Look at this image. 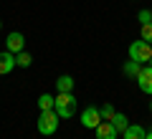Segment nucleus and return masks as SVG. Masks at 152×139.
I'll return each instance as SVG.
<instances>
[{"label":"nucleus","instance_id":"nucleus-5","mask_svg":"<svg viewBox=\"0 0 152 139\" xmlns=\"http://www.w3.org/2000/svg\"><path fill=\"white\" fill-rule=\"evenodd\" d=\"M5 48L10 51V53H20L23 48H26V36H23V33H10V36L5 38Z\"/></svg>","mask_w":152,"mask_h":139},{"label":"nucleus","instance_id":"nucleus-15","mask_svg":"<svg viewBox=\"0 0 152 139\" xmlns=\"http://www.w3.org/2000/svg\"><path fill=\"white\" fill-rule=\"evenodd\" d=\"M99 114H102V122H112V116L117 111H114L112 104H102V106H99Z\"/></svg>","mask_w":152,"mask_h":139},{"label":"nucleus","instance_id":"nucleus-1","mask_svg":"<svg viewBox=\"0 0 152 139\" xmlns=\"http://www.w3.org/2000/svg\"><path fill=\"white\" fill-rule=\"evenodd\" d=\"M56 114H58L61 119H71L76 114V96L74 91H69V94H56Z\"/></svg>","mask_w":152,"mask_h":139},{"label":"nucleus","instance_id":"nucleus-14","mask_svg":"<svg viewBox=\"0 0 152 139\" xmlns=\"http://www.w3.org/2000/svg\"><path fill=\"white\" fill-rule=\"evenodd\" d=\"M31 63H33L31 53H26V51H20V53H15V66H18V68H28Z\"/></svg>","mask_w":152,"mask_h":139},{"label":"nucleus","instance_id":"nucleus-19","mask_svg":"<svg viewBox=\"0 0 152 139\" xmlns=\"http://www.w3.org/2000/svg\"><path fill=\"white\" fill-rule=\"evenodd\" d=\"M0 28H3V20H0Z\"/></svg>","mask_w":152,"mask_h":139},{"label":"nucleus","instance_id":"nucleus-21","mask_svg":"<svg viewBox=\"0 0 152 139\" xmlns=\"http://www.w3.org/2000/svg\"><path fill=\"white\" fill-rule=\"evenodd\" d=\"M150 109H152V101H150Z\"/></svg>","mask_w":152,"mask_h":139},{"label":"nucleus","instance_id":"nucleus-12","mask_svg":"<svg viewBox=\"0 0 152 139\" xmlns=\"http://www.w3.org/2000/svg\"><path fill=\"white\" fill-rule=\"evenodd\" d=\"M112 127L117 129V132H124V129L129 127V119H127L124 114H119V111H117V114L112 116Z\"/></svg>","mask_w":152,"mask_h":139},{"label":"nucleus","instance_id":"nucleus-11","mask_svg":"<svg viewBox=\"0 0 152 139\" xmlns=\"http://www.w3.org/2000/svg\"><path fill=\"white\" fill-rule=\"evenodd\" d=\"M53 106H56V96H51V94H41L38 96V109L41 111H51Z\"/></svg>","mask_w":152,"mask_h":139},{"label":"nucleus","instance_id":"nucleus-16","mask_svg":"<svg viewBox=\"0 0 152 139\" xmlns=\"http://www.w3.org/2000/svg\"><path fill=\"white\" fill-rule=\"evenodd\" d=\"M142 41H147V43H152V23H145L142 25Z\"/></svg>","mask_w":152,"mask_h":139},{"label":"nucleus","instance_id":"nucleus-6","mask_svg":"<svg viewBox=\"0 0 152 139\" xmlns=\"http://www.w3.org/2000/svg\"><path fill=\"white\" fill-rule=\"evenodd\" d=\"M134 81H137V86H140L145 94H150V96H152V66H145Z\"/></svg>","mask_w":152,"mask_h":139},{"label":"nucleus","instance_id":"nucleus-8","mask_svg":"<svg viewBox=\"0 0 152 139\" xmlns=\"http://www.w3.org/2000/svg\"><path fill=\"white\" fill-rule=\"evenodd\" d=\"M94 132H96V139H117V134H119L117 129L112 127V122H102Z\"/></svg>","mask_w":152,"mask_h":139},{"label":"nucleus","instance_id":"nucleus-18","mask_svg":"<svg viewBox=\"0 0 152 139\" xmlns=\"http://www.w3.org/2000/svg\"><path fill=\"white\" fill-rule=\"evenodd\" d=\"M145 139H152V129H150V132H147V134H145Z\"/></svg>","mask_w":152,"mask_h":139},{"label":"nucleus","instance_id":"nucleus-20","mask_svg":"<svg viewBox=\"0 0 152 139\" xmlns=\"http://www.w3.org/2000/svg\"><path fill=\"white\" fill-rule=\"evenodd\" d=\"M150 66H152V58H150Z\"/></svg>","mask_w":152,"mask_h":139},{"label":"nucleus","instance_id":"nucleus-4","mask_svg":"<svg viewBox=\"0 0 152 139\" xmlns=\"http://www.w3.org/2000/svg\"><path fill=\"white\" fill-rule=\"evenodd\" d=\"M81 124L86 129H96L99 124H102V114H99V109L96 106H86L81 111Z\"/></svg>","mask_w":152,"mask_h":139},{"label":"nucleus","instance_id":"nucleus-17","mask_svg":"<svg viewBox=\"0 0 152 139\" xmlns=\"http://www.w3.org/2000/svg\"><path fill=\"white\" fill-rule=\"evenodd\" d=\"M137 20H140V25L152 23V10H140V13H137Z\"/></svg>","mask_w":152,"mask_h":139},{"label":"nucleus","instance_id":"nucleus-3","mask_svg":"<svg viewBox=\"0 0 152 139\" xmlns=\"http://www.w3.org/2000/svg\"><path fill=\"white\" fill-rule=\"evenodd\" d=\"M150 58H152V43H147V41H134V43H129V61H137V63H150Z\"/></svg>","mask_w":152,"mask_h":139},{"label":"nucleus","instance_id":"nucleus-2","mask_svg":"<svg viewBox=\"0 0 152 139\" xmlns=\"http://www.w3.org/2000/svg\"><path fill=\"white\" fill-rule=\"evenodd\" d=\"M58 114H56V109H51V111H41V116H38L36 127L38 132L43 134V137H51V134H56V129H58Z\"/></svg>","mask_w":152,"mask_h":139},{"label":"nucleus","instance_id":"nucleus-9","mask_svg":"<svg viewBox=\"0 0 152 139\" xmlns=\"http://www.w3.org/2000/svg\"><path fill=\"white\" fill-rule=\"evenodd\" d=\"M56 91H58V94H69V91H74V79H71L69 74L58 76V79H56Z\"/></svg>","mask_w":152,"mask_h":139},{"label":"nucleus","instance_id":"nucleus-13","mask_svg":"<svg viewBox=\"0 0 152 139\" xmlns=\"http://www.w3.org/2000/svg\"><path fill=\"white\" fill-rule=\"evenodd\" d=\"M142 71V63H137V61H127L124 63V76H129V79H137Z\"/></svg>","mask_w":152,"mask_h":139},{"label":"nucleus","instance_id":"nucleus-10","mask_svg":"<svg viewBox=\"0 0 152 139\" xmlns=\"http://www.w3.org/2000/svg\"><path fill=\"white\" fill-rule=\"evenodd\" d=\"M122 134H124V139H145L147 129H145V127H140V124H129V127H127Z\"/></svg>","mask_w":152,"mask_h":139},{"label":"nucleus","instance_id":"nucleus-7","mask_svg":"<svg viewBox=\"0 0 152 139\" xmlns=\"http://www.w3.org/2000/svg\"><path fill=\"white\" fill-rule=\"evenodd\" d=\"M13 68H15V53H10V51L0 53V76H8Z\"/></svg>","mask_w":152,"mask_h":139}]
</instances>
